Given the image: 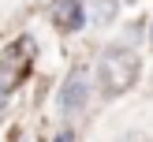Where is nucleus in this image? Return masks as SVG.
I'll return each instance as SVG.
<instances>
[{
    "mask_svg": "<svg viewBox=\"0 0 153 142\" xmlns=\"http://www.w3.org/2000/svg\"><path fill=\"white\" fill-rule=\"evenodd\" d=\"M138 71H142L138 52H134L131 45H112V49H105L101 60H97V90L112 101V97L127 94V90L138 82Z\"/></svg>",
    "mask_w": 153,
    "mask_h": 142,
    "instance_id": "obj_1",
    "label": "nucleus"
},
{
    "mask_svg": "<svg viewBox=\"0 0 153 142\" xmlns=\"http://www.w3.org/2000/svg\"><path fill=\"white\" fill-rule=\"evenodd\" d=\"M90 105V71L86 67H75L64 82H60V94H56V109L60 116H82Z\"/></svg>",
    "mask_w": 153,
    "mask_h": 142,
    "instance_id": "obj_2",
    "label": "nucleus"
},
{
    "mask_svg": "<svg viewBox=\"0 0 153 142\" xmlns=\"http://www.w3.org/2000/svg\"><path fill=\"white\" fill-rule=\"evenodd\" d=\"M49 19H52V26H56L60 34H75V30L86 26L90 15H86V4H82V0H52Z\"/></svg>",
    "mask_w": 153,
    "mask_h": 142,
    "instance_id": "obj_3",
    "label": "nucleus"
},
{
    "mask_svg": "<svg viewBox=\"0 0 153 142\" xmlns=\"http://www.w3.org/2000/svg\"><path fill=\"white\" fill-rule=\"evenodd\" d=\"M116 11H120V0H94V4H90V22L108 26V22L116 19Z\"/></svg>",
    "mask_w": 153,
    "mask_h": 142,
    "instance_id": "obj_4",
    "label": "nucleus"
},
{
    "mask_svg": "<svg viewBox=\"0 0 153 142\" xmlns=\"http://www.w3.org/2000/svg\"><path fill=\"white\" fill-rule=\"evenodd\" d=\"M56 142H75V131H64V135H60Z\"/></svg>",
    "mask_w": 153,
    "mask_h": 142,
    "instance_id": "obj_5",
    "label": "nucleus"
},
{
    "mask_svg": "<svg viewBox=\"0 0 153 142\" xmlns=\"http://www.w3.org/2000/svg\"><path fill=\"white\" fill-rule=\"evenodd\" d=\"M7 97H11V94H7V90H0V112H4V105H7Z\"/></svg>",
    "mask_w": 153,
    "mask_h": 142,
    "instance_id": "obj_6",
    "label": "nucleus"
},
{
    "mask_svg": "<svg viewBox=\"0 0 153 142\" xmlns=\"http://www.w3.org/2000/svg\"><path fill=\"white\" fill-rule=\"evenodd\" d=\"M149 45H153V26H149Z\"/></svg>",
    "mask_w": 153,
    "mask_h": 142,
    "instance_id": "obj_7",
    "label": "nucleus"
}]
</instances>
